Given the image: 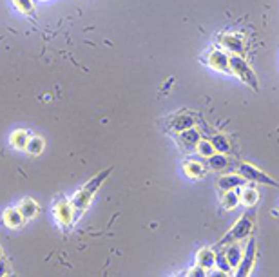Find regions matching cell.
Here are the masks:
<instances>
[{"label": "cell", "mask_w": 279, "mask_h": 277, "mask_svg": "<svg viewBox=\"0 0 279 277\" xmlns=\"http://www.w3.org/2000/svg\"><path fill=\"white\" fill-rule=\"evenodd\" d=\"M111 172H113L111 167H109V169H105V170H102V172H98L95 177H91V180H89L87 183H85L84 187H82V189L78 190V192L75 194L73 197H71V205H73V208H75V212H77V215L87 210V207L91 205V201H92V197H95V194L98 192V189L103 185V181L107 180L109 174H111Z\"/></svg>", "instance_id": "6da1fadb"}, {"label": "cell", "mask_w": 279, "mask_h": 277, "mask_svg": "<svg viewBox=\"0 0 279 277\" xmlns=\"http://www.w3.org/2000/svg\"><path fill=\"white\" fill-rule=\"evenodd\" d=\"M254 217H256V210H254V208L247 210L245 214L241 215L239 220L234 223V227L227 232V235L216 246H219V248H221V246L230 245V243H236V241L241 243L243 239L249 238V235L252 234V228H254Z\"/></svg>", "instance_id": "7a4b0ae2"}, {"label": "cell", "mask_w": 279, "mask_h": 277, "mask_svg": "<svg viewBox=\"0 0 279 277\" xmlns=\"http://www.w3.org/2000/svg\"><path fill=\"white\" fill-rule=\"evenodd\" d=\"M229 58H230V74H236L252 91H257L259 89V82H257V76L252 71V67L245 62V58L239 56V54H229Z\"/></svg>", "instance_id": "3957f363"}, {"label": "cell", "mask_w": 279, "mask_h": 277, "mask_svg": "<svg viewBox=\"0 0 279 277\" xmlns=\"http://www.w3.org/2000/svg\"><path fill=\"white\" fill-rule=\"evenodd\" d=\"M237 174H239L241 177L245 181H250V183H259V185H270V187H279V183L274 180V177H270V174L263 172L261 169H257V167L250 165V163H239L237 165Z\"/></svg>", "instance_id": "277c9868"}, {"label": "cell", "mask_w": 279, "mask_h": 277, "mask_svg": "<svg viewBox=\"0 0 279 277\" xmlns=\"http://www.w3.org/2000/svg\"><path fill=\"white\" fill-rule=\"evenodd\" d=\"M256 239L250 238L249 243H247V246L243 248V258H241L239 265H237V268L234 270L236 272V275H249L250 272H252L254 268V263H256Z\"/></svg>", "instance_id": "5b68a950"}, {"label": "cell", "mask_w": 279, "mask_h": 277, "mask_svg": "<svg viewBox=\"0 0 279 277\" xmlns=\"http://www.w3.org/2000/svg\"><path fill=\"white\" fill-rule=\"evenodd\" d=\"M54 215H57L58 223L64 228L71 227L77 220V212H75L73 205H71V200H60L57 205H54Z\"/></svg>", "instance_id": "8992f818"}, {"label": "cell", "mask_w": 279, "mask_h": 277, "mask_svg": "<svg viewBox=\"0 0 279 277\" xmlns=\"http://www.w3.org/2000/svg\"><path fill=\"white\" fill-rule=\"evenodd\" d=\"M199 140H201V134H199L198 129L191 127L187 131H181L178 134V145H180V150L185 154L196 152V147H198Z\"/></svg>", "instance_id": "52a82bcc"}, {"label": "cell", "mask_w": 279, "mask_h": 277, "mask_svg": "<svg viewBox=\"0 0 279 277\" xmlns=\"http://www.w3.org/2000/svg\"><path fill=\"white\" fill-rule=\"evenodd\" d=\"M207 64L212 67V69L219 71V73H227L230 74V58L225 51L221 49H214L207 54Z\"/></svg>", "instance_id": "ba28073f"}, {"label": "cell", "mask_w": 279, "mask_h": 277, "mask_svg": "<svg viewBox=\"0 0 279 277\" xmlns=\"http://www.w3.org/2000/svg\"><path fill=\"white\" fill-rule=\"evenodd\" d=\"M219 44H221L230 54H239V56H243V53H245V42H243V38H241L239 35H234V33L221 35Z\"/></svg>", "instance_id": "9c48e42d"}, {"label": "cell", "mask_w": 279, "mask_h": 277, "mask_svg": "<svg viewBox=\"0 0 279 277\" xmlns=\"http://www.w3.org/2000/svg\"><path fill=\"white\" fill-rule=\"evenodd\" d=\"M194 125H196V118L192 114H178L169 122L171 132H176V134H180L181 131H187V129L194 127Z\"/></svg>", "instance_id": "30bf717a"}, {"label": "cell", "mask_w": 279, "mask_h": 277, "mask_svg": "<svg viewBox=\"0 0 279 277\" xmlns=\"http://www.w3.org/2000/svg\"><path fill=\"white\" fill-rule=\"evenodd\" d=\"M245 185V180L239 176V174H223L221 177L218 180V187L221 192H225V190H236L239 189V187H243Z\"/></svg>", "instance_id": "8fae6325"}, {"label": "cell", "mask_w": 279, "mask_h": 277, "mask_svg": "<svg viewBox=\"0 0 279 277\" xmlns=\"http://www.w3.org/2000/svg\"><path fill=\"white\" fill-rule=\"evenodd\" d=\"M209 167H211L214 172H227V170H232V162L227 158V154L214 152L211 158H207Z\"/></svg>", "instance_id": "7c38bea8"}, {"label": "cell", "mask_w": 279, "mask_h": 277, "mask_svg": "<svg viewBox=\"0 0 279 277\" xmlns=\"http://www.w3.org/2000/svg\"><path fill=\"white\" fill-rule=\"evenodd\" d=\"M196 265L203 266L207 272L214 268L216 266V250L214 248H209V246L201 248V250L196 254Z\"/></svg>", "instance_id": "4fadbf2b"}, {"label": "cell", "mask_w": 279, "mask_h": 277, "mask_svg": "<svg viewBox=\"0 0 279 277\" xmlns=\"http://www.w3.org/2000/svg\"><path fill=\"white\" fill-rule=\"evenodd\" d=\"M237 192H239L241 203L247 205V207H254L259 201V192H257V189L252 187V185H243V187L237 189Z\"/></svg>", "instance_id": "5bb4252c"}, {"label": "cell", "mask_w": 279, "mask_h": 277, "mask_svg": "<svg viewBox=\"0 0 279 277\" xmlns=\"http://www.w3.org/2000/svg\"><path fill=\"white\" fill-rule=\"evenodd\" d=\"M225 255H227V261H229L230 268L236 270L237 265H239V261H241V258H243V246L239 245V241L227 245Z\"/></svg>", "instance_id": "9a60e30c"}, {"label": "cell", "mask_w": 279, "mask_h": 277, "mask_svg": "<svg viewBox=\"0 0 279 277\" xmlns=\"http://www.w3.org/2000/svg\"><path fill=\"white\" fill-rule=\"evenodd\" d=\"M20 210V214L24 215V220L26 221H29V220H33L34 215L39 214V203L33 200V197H24L22 201L18 203V207H16Z\"/></svg>", "instance_id": "2e32d148"}, {"label": "cell", "mask_w": 279, "mask_h": 277, "mask_svg": "<svg viewBox=\"0 0 279 277\" xmlns=\"http://www.w3.org/2000/svg\"><path fill=\"white\" fill-rule=\"evenodd\" d=\"M2 221H4V225L8 228H18L22 227V223L26 220H24V215L20 214L18 208H8V210H4V214H2Z\"/></svg>", "instance_id": "e0dca14e"}, {"label": "cell", "mask_w": 279, "mask_h": 277, "mask_svg": "<svg viewBox=\"0 0 279 277\" xmlns=\"http://www.w3.org/2000/svg\"><path fill=\"white\" fill-rule=\"evenodd\" d=\"M183 170L189 177H192V180H201V177H205V174H207L205 167H203L199 162H192V160L185 162Z\"/></svg>", "instance_id": "ac0fdd59"}, {"label": "cell", "mask_w": 279, "mask_h": 277, "mask_svg": "<svg viewBox=\"0 0 279 277\" xmlns=\"http://www.w3.org/2000/svg\"><path fill=\"white\" fill-rule=\"evenodd\" d=\"M241 203L239 200V192L236 190H225L221 196V207L225 208V210H234V208H237V205Z\"/></svg>", "instance_id": "d6986e66"}, {"label": "cell", "mask_w": 279, "mask_h": 277, "mask_svg": "<svg viewBox=\"0 0 279 277\" xmlns=\"http://www.w3.org/2000/svg\"><path fill=\"white\" fill-rule=\"evenodd\" d=\"M211 143H212V147H214L216 152H221V154H229L230 149H232L230 140L227 138L225 134H214L211 138Z\"/></svg>", "instance_id": "ffe728a7"}, {"label": "cell", "mask_w": 279, "mask_h": 277, "mask_svg": "<svg viewBox=\"0 0 279 277\" xmlns=\"http://www.w3.org/2000/svg\"><path fill=\"white\" fill-rule=\"evenodd\" d=\"M44 147H46L44 138H40V136H31L29 142H27V145H26V150H27V154H31V156H39V154L44 152Z\"/></svg>", "instance_id": "44dd1931"}, {"label": "cell", "mask_w": 279, "mask_h": 277, "mask_svg": "<svg viewBox=\"0 0 279 277\" xmlns=\"http://www.w3.org/2000/svg\"><path fill=\"white\" fill-rule=\"evenodd\" d=\"M27 142H29L27 131H22V129H18V131H15L11 134V143H13V147H16V149H26Z\"/></svg>", "instance_id": "7402d4cb"}, {"label": "cell", "mask_w": 279, "mask_h": 277, "mask_svg": "<svg viewBox=\"0 0 279 277\" xmlns=\"http://www.w3.org/2000/svg\"><path fill=\"white\" fill-rule=\"evenodd\" d=\"M196 152L201 156V158H211L212 154L216 152L214 150V147H212V143H211V140H199V143H198V147H196Z\"/></svg>", "instance_id": "603a6c76"}, {"label": "cell", "mask_w": 279, "mask_h": 277, "mask_svg": "<svg viewBox=\"0 0 279 277\" xmlns=\"http://www.w3.org/2000/svg\"><path fill=\"white\" fill-rule=\"evenodd\" d=\"M214 268H218V270H221V272H225L227 275H230V273H234V270L230 268L229 261H227L225 250L216 252V266H214Z\"/></svg>", "instance_id": "cb8c5ba5"}, {"label": "cell", "mask_w": 279, "mask_h": 277, "mask_svg": "<svg viewBox=\"0 0 279 277\" xmlns=\"http://www.w3.org/2000/svg\"><path fill=\"white\" fill-rule=\"evenodd\" d=\"M13 4H15V8L18 9L20 13H24V15H33L34 11L33 0H13Z\"/></svg>", "instance_id": "d4e9b609"}, {"label": "cell", "mask_w": 279, "mask_h": 277, "mask_svg": "<svg viewBox=\"0 0 279 277\" xmlns=\"http://www.w3.org/2000/svg\"><path fill=\"white\" fill-rule=\"evenodd\" d=\"M187 275H191V277H203V275H207V270L203 268V266H199V265H194L187 272Z\"/></svg>", "instance_id": "484cf974"}, {"label": "cell", "mask_w": 279, "mask_h": 277, "mask_svg": "<svg viewBox=\"0 0 279 277\" xmlns=\"http://www.w3.org/2000/svg\"><path fill=\"white\" fill-rule=\"evenodd\" d=\"M6 273H8V263L0 258V275H6Z\"/></svg>", "instance_id": "4316f807"}, {"label": "cell", "mask_w": 279, "mask_h": 277, "mask_svg": "<svg viewBox=\"0 0 279 277\" xmlns=\"http://www.w3.org/2000/svg\"><path fill=\"white\" fill-rule=\"evenodd\" d=\"M0 258H2V250H0Z\"/></svg>", "instance_id": "83f0119b"}]
</instances>
